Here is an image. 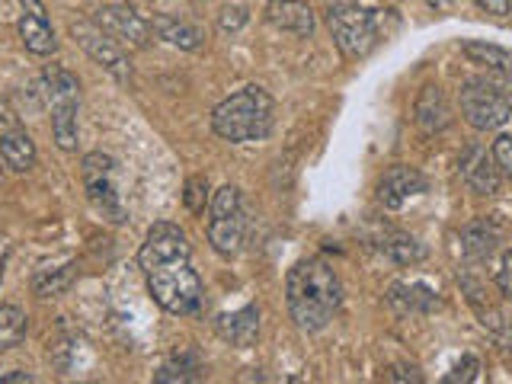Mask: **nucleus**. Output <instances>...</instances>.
<instances>
[{
  "label": "nucleus",
  "instance_id": "1",
  "mask_svg": "<svg viewBox=\"0 0 512 384\" xmlns=\"http://www.w3.org/2000/svg\"><path fill=\"white\" fill-rule=\"evenodd\" d=\"M192 250L189 240L180 231V224L173 221H157L144 237L138 250V263L144 279H148L151 298L164 308L167 314L189 317L202 308V279L192 269Z\"/></svg>",
  "mask_w": 512,
  "mask_h": 384
},
{
  "label": "nucleus",
  "instance_id": "2",
  "mask_svg": "<svg viewBox=\"0 0 512 384\" xmlns=\"http://www.w3.org/2000/svg\"><path fill=\"white\" fill-rule=\"evenodd\" d=\"M285 301L292 320L304 333L324 330L343 304L340 276L324 260H301L298 266L288 269Z\"/></svg>",
  "mask_w": 512,
  "mask_h": 384
},
{
  "label": "nucleus",
  "instance_id": "3",
  "mask_svg": "<svg viewBox=\"0 0 512 384\" xmlns=\"http://www.w3.org/2000/svg\"><path fill=\"white\" fill-rule=\"evenodd\" d=\"M272 125H276V103H272V96L256 84L237 90L228 100H221L212 112L215 135L231 144L263 141L269 138Z\"/></svg>",
  "mask_w": 512,
  "mask_h": 384
},
{
  "label": "nucleus",
  "instance_id": "4",
  "mask_svg": "<svg viewBox=\"0 0 512 384\" xmlns=\"http://www.w3.org/2000/svg\"><path fill=\"white\" fill-rule=\"evenodd\" d=\"M42 90L52 103V135L61 151L77 148V103H80V84L71 71L64 68H45Z\"/></svg>",
  "mask_w": 512,
  "mask_h": 384
},
{
  "label": "nucleus",
  "instance_id": "5",
  "mask_svg": "<svg viewBox=\"0 0 512 384\" xmlns=\"http://www.w3.org/2000/svg\"><path fill=\"white\" fill-rule=\"evenodd\" d=\"M461 116L477 132H490L512 119V96L490 80L474 77L461 87Z\"/></svg>",
  "mask_w": 512,
  "mask_h": 384
},
{
  "label": "nucleus",
  "instance_id": "6",
  "mask_svg": "<svg viewBox=\"0 0 512 384\" xmlns=\"http://www.w3.org/2000/svg\"><path fill=\"white\" fill-rule=\"evenodd\" d=\"M208 244L218 256H231L244 244V205H240V189L237 186H221L212 202H208Z\"/></svg>",
  "mask_w": 512,
  "mask_h": 384
},
{
  "label": "nucleus",
  "instance_id": "7",
  "mask_svg": "<svg viewBox=\"0 0 512 384\" xmlns=\"http://www.w3.org/2000/svg\"><path fill=\"white\" fill-rule=\"evenodd\" d=\"M327 26L333 42L340 45L346 58H365L378 45V23L375 13L356 4H336L327 13Z\"/></svg>",
  "mask_w": 512,
  "mask_h": 384
},
{
  "label": "nucleus",
  "instance_id": "8",
  "mask_svg": "<svg viewBox=\"0 0 512 384\" xmlns=\"http://www.w3.org/2000/svg\"><path fill=\"white\" fill-rule=\"evenodd\" d=\"M80 173H84V189H87L90 205L103 218L122 224L125 221V205H122L119 189H116V160H112L109 154L93 151V154L84 157Z\"/></svg>",
  "mask_w": 512,
  "mask_h": 384
},
{
  "label": "nucleus",
  "instance_id": "9",
  "mask_svg": "<svg viewBox=\"0 0 512 384\" xmlns=\"http://www.w3.org/2000/svg\"><path fill=\"white\" fill-rule=\"evenodd\" d=\"M71 36L96 64H100V68H106L112 77H116L119 84H128V80H132V64H128V58L122 55L119 42L112 39L106 29L96 26V20L93 23H74Z\"/></svg>",
  "mask_w": 512,
  "mask_h": 384
},
{
  "label": "nucleus",
  "instance_id": "10",
  "mask_svg": "<svg viewBox=\"0 0 512 384\" xmlns=\"http://www.w3.org/2000/svg\"><path fill=\"white\" fill-rule=\"evenodd\" d=\"M0 160L13 173H29L36 167V144L7 106H0Z\"/></svg>",
  "mask_w": 512,
  "mask_h": 384
},
{
  "label": "nucleus",
  "instance_id": "11",
  "mask_svg": "<svg viewBox=\"0 0 512 384\" xmlns=\"http://www.w3.org/2000/svg\"><path fill=\"white\" fill-rule=\"evenodd\" d=\"M96 26L106 29L119 45H128V48H148L151 45V23L141 20V16L125 4L103 7L100 13H96Z\"/></svg>",
  "mask_w": 512,
  "mask_h": 384
},
{
  "label": "nucleus",
  "instance_id": "12",
  "mask_svg": "<svg viewBox=\"0 0 512 384\" xmlns=\"http://www.w3.org/2000/svg\"><path fill=\"white\" fill-rule=\"evenodd\" d=\"M461 180L468 183L477 196H496L500 192V167H496L493 151L471 144L461 154Z\"/></svg>",
  "mask_w": 512,
  "mask_h": 384
},
{
  "label": "nucleus",
  "instance_id": "13",
  "mask_svg": "<svg viewBox=\"0 0 512 384\" xmlns=\"http://www.w3.org/2000/svg\"><path fill=\"white\" fill-rule=\"evenodd\" d=\"M420 192H426L423 173L413 170V167H404V164L391 167L378 183V199H381V205H388V208H400L407 199L420 196Z\"/></svg>",
  "mask_w": 512,
  "mask_h": 384
},
{
  "label": "nucleus",
  "instance_id": "14",
  "mask_svg": "<svg viewBox=\"0 0 512 384\" xmlns=\"http://www.w3.org/2000/svg\"><path fill=\"white\" fill-rule=\"evenodd\" d=\"M215 330L224 343L231 346H253L256 336H260V308L256 304H247V308L221 314L215 320Z\"/></svg>",
  "mask_w": 512,
  "mask_h": 384
},
{
  "label": "nucleus",
  "instance_id": "15",
  "mask_svg": "<svg viewBox=\"0 0 512 384\" xmlns=\"http://www.w3.org/2000/svg\"><path fill=\"white\" fill-rule=\"evenodd\" d=\"M269 23L282 29V32H295V36H311L314 32V10L304 4V0H272L269 10Z\"/></svg>",
  "mask_w": 512,
  "mask_h": 384
},
{
  "label": "nucleus",
  "instance_id": "16",
  "mask_svg": "<svg viewBox=\"0 0 512 384\" xmlns=\"http://www.w3.org/2000/svg\"><path fill=\"white\" fill-rule=\"evenodd\" d=\"M413 116L423 132H442V128L452 125V106H448L439 87H423V93L416 96Z\"/></svg>",
  "mask_w": 512,
  "mask_h": 384
},
{
  "label": "nucleus",
  "instance_id": "17",
  "mask_svg": "<svg viewBox=\"0 0 512 384\" xmlns=\"http://www.w3.org/2000/svg\"><path fill=\"white\" fill-rule=\"evenodd\" d=\"M496 244H500V228L490 218H477L461 231V253L468 260H487Z\"/></svg>",
  "mask_w": 512,
  "mask_h": 384
},
{
  "label": "nucleus",
  "instance_id": "18",
  "mask_svg": "<svg viewBox=\"0 0 512 384\" xmlns=\"http://www.w3.org/2000/svg\"><path fill=\"white\" fill-rule=\"evenodd\" d=\"M16 29H20V39L32 55H55L58 39H55V29L48 26V16H36L26 10Z\"/></svg>",
  "mask_w": 512,
  "mask_h": 384
},
{
  "label": "nucleus",
  "instance_id": "19",
  "mask_svg": "<svg viewBox=\"0 0 512 384\" xmlns=\"http://www.w3.org/2000/svg\"><path fill=\"white\" fill-rule=\"evenodd\" d=\"M151 29L157 32L160 39L183 48V52H196V48H202V32L192 26V23H183L176 20V16H167V13H157L151 20Z\"/></svg>",
  "mask_w": 512,
  "mask_h": 384
},
{
  "label": "nucleus",
  "instance_id": "20",
  "mask_svg": "<svg viewBox=\"0 0 512 384\" xmlns=\"http://www.w3.org/2000/svg\"><path fill=\"white\" fill-rule=\"evenodd\" d=\"M461 55L468 58L471 64H480V68H487V71H496V74H503L512 80V52L509 48H500V45H490V42H464L461 45Z\"/></svg>",
  "mask_w": 512,
  "mask_h": 384
},
{
  "label": "nucleus",
  "instance_id": "21",
  "mask_svg": "<svg viewBox=\"0 0 512 384\" xmlns=\"http://www.w3.org/2000/svg\"><path fill=\"white\" fill-rule=\"evenodd\" d=\"M388 301L404 314L407 311H432L439 304L436 292H432V288L423 285V282H397V285H391Z\"/></svg>",
  "mask_w": 512,
  "mask_h": 384
},
{
  "label": "nucleus",
  "instance_id": "22",
  "mask_svg": "<svg viewBox=\"0 0 512 384\" xmlns=\"http://www.w3.org/2000/svg\"><path fill=\"white\" fill-rule=\"evenodd\" d=\"M29 317L16 304H0V352L20 346L26 340Z\"/></svg>",
  "mask_w": 512,
  "mask_h": 384
},
{
  "label": "nucleus",
  "instance_id": "23",
  "mask_svg": "<svg viewBox=\"0 0 512 384\" xmlns=\"http://www.w3.org/2000/svg\"><path fill=\"white\" fill-rule=\"evenodd\" d=\"M384 253H388L391 260L400 263V266H413V263L426 260V247L420 244V240L407 237V234H394V237L384 240Z\"/></svg>",
  "mask_w": 512,
  "mask_h": 384
},
{
  "label": "nucleus",
  "instance_id": "24",
  "mask_svg": "<svg viewBox=\"0 0 512 384\" xmlns=\"http://www.w3.org/2000/svg\"><path fill=\"white\" fill-rule=\"evenodd\" d=\"M74 279V266H61V269H42L36 279H32V288H36L39 298H52V295H61L64 288L71 285Z\"/></svg>",
  "mask_w": 512,
  "mask_h": 384
},
{
  "label": "nucleus",
  "instance_id": "25",
  "mask_svg": "<svg viewBox=\"0 0 512 384\" xmlns=\"http://www.w3.org/2000/svg\"><path fill=\"white\" fill-rule=\"evenodd\" d=\"M199 378V362H196V356H176L173 362H167L160 372L154 375V381H160V384H186V381H196Z\"/></svg>",
  "mask_w": 512,
  "mask_h": 384
},
{
  "label": "nucleus",
  "instance_id": "26",
  "mask_svg": "<svg viewBox=\"0 0 512 384\" xmlns=\"http://www.w3.org/2000/svg\"><path fill=\"white\" fill-rule=\"evenodd\" d=\"M183 202L192 215H202L205 212V202H208V180L205 176H189L186 189H183Z\"/></svg>",
  "mask_w": 512,
  "mask_h": 384
},
{
  "label": "nucleus",
  "instance_id": "27",
  "mask_svg": "<svg viewBox=\"0 0 512 384\" xmlns=\"http://www.w3.org/2000/svg\"><path fill=\"white\" fill-rule=\"evenodd\" d=\"M480 372V362L474 356H464L455 368H452V375H445V384H471Z\"/></svg>",
  "mask_w": 512,
  "mask_h": 384
},
{
  "label": "nucleus",
  "instance_id": "28",
  "mask_svg": "<svg viewBox=\"0 0 512 384\" xmlns=\"http://www.w3.org/2000/svg\"><path fill=\"white\" fill-rule=\"evenodd\" d=\"M493 160H496V167H500V173L512 180V138L503 135L493 141Z\"/></svg>",
  "mask_w": 512,
  "mask_h": 384
},
{
  "label": "nucleus",
  "instance_id": "29",
  "mask_svg": "<svg viewBox=\"0 0 512 384\" xmlns=\"http://www.w3.org/2000/svg\"><path fill=\"white\" fill-rule=\"evenodd\" d=\"M247 7H224L221 16H218V29L221 32H237L240 26L247 23Z\"/></svg>",
  "mask_w": 512,
  "mask_h": 384
},
{
  "label": "nucleus",
  "instance_id": "30",
  "mask_svg": "<svg viewBox=\"0 0 512 384\" xmlns=\"http://www.w3.org/2000/svg\"><path fill=\"white\" fill-rule=\"evenodd\" d=\"M496 285H500V292H503L506 298H512V250L503 253L500 272H496Z\"/></svg>",
  "mask_w": 512,
  "mask_h": 384
},
{
  "label": "nucleus",
  "instance_id": "31",
  "mask_svg": "<svg viewBox=\"0 0 512 384\" xmlns=\"http://www.w3.org/2000/svg\"><path fill=\"white\" fill-rule=\"evenodd\" d=\"M384 378H388V381H413V384L423 381V375L416 372L413 365H394V368H388V372H384Z\"/></svg>",
  "mask_w": 512,
  "mask_h": 384
},
{
  "label": "nucleus",
  "instance_id": "32",
  "mask_svg": "<svg viewBox=\"0 0 512 384\" xmlns=\"http://www.w3.org/2000/svg\"><path fill=\"white\" fill-rule=\"evenodd\" d=\"M474 4H477L480 10H487V13L506 16V13H509V4H512V0H474Z\"/></svg>",
  "mask_w": 512,
  "mask_h": 384
},
{
  "label": "nucleus",
  "instance_id": "33",
  "mask_svg": "<svg viewBox=\"0 0 512 384\" xmlns=\"http://www.w3.org/2000/svg\"><path fill=\"white\" fill-rule=\"evenodd\" d=\"M36 378H32L29 372H13V375H0V384H32Z\"/></svg>",
  "mask_w": 512,
  "mask_h": 384
},
{
  "label": "nucleus",
  "instance_id": "34",
  "mask_svg": "<svg viewBox=\"0 0 512 384\" xmlns=\"http://www.w3.org/2000/svg\"><path fill=\"white\" fill-rule=\"evenodd\" d=\"M429 4H436V7H439V4H448V0H429Z\"/></svg>",
  "mask_w": 512,
  "mask_h": 384
},
{
  "label": "nucleus",
  "instance_id": "35",
  "mask_svg": "<svg viewBox=\"0 0 512 384\" xmlns=\"http://www.w3.org/2000/svg\"><path fill=\"white\" fill-rule=\"evenodd\" d=\"M0 279H4V260H0Z\"/></svg>",
  "mask_w": 512,
  "mask_h": 384
},
{
  "label": "nucleus",
  "instance_id": "36",
  "mask_svg": "<svg viewBox=\"0 0 512 384\" xmlns=\"http://www.w3.org/2000/svg\"><path fill=\"white\" fill-rule=\"evenodd\" d=\"M509 7H512V4H509Z\"/></svg>",
  "mask_w": 512,
  "mask_h": 384
}]
</instances>
